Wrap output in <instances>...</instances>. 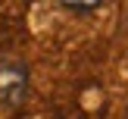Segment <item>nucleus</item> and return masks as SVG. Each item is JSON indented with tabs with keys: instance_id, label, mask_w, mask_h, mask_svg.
I'll return each mask as SVG.
<instances>
[{
	"instance_id": "nucleus-1",
	"label": "nucleus",
	"mask_w": 128,
	"mask_h": 119,
	"mask_svg": "<svg viewBox=\"0 0 128 119\" xmlns=\"http://www.w3.org/2000/svg\"><path fill=\"white\" fill-rule=\"evenodd\" d=\"M25 88H28V72L19 63H3L0 66V103L16 106L25 97Z\"/></svg>"
},
{
	"instance_id": "nucleus-2",
	"label": "nucleus",
	"mask_w": 128,
	"mask_h": 119,
	"mask_svg": "<svg viewBox=\"0 0 128 119\" xmlns=\"http://www.w3.org/2000/svg\"><path fill=\"white\" fill-rule=\"evenodd\" d=\"M66 10H72V13H94L97 3H66Z\"/></svg>"
},
{
	"instance_id": "nucleus-3",
	"label": "nucleus",
	"mask_w": 128,
	"mask_h": 119,
	"mask_svg": "<svg viewBox=\"0 0 128 119\" xmlns=\"http://www.w3.org/2000/svg\"><path fill=\"white\" fill-rule=\"evenodd\" d=\"M125 119H128V113H125Z\"/></svg>"
}]
</instances>
